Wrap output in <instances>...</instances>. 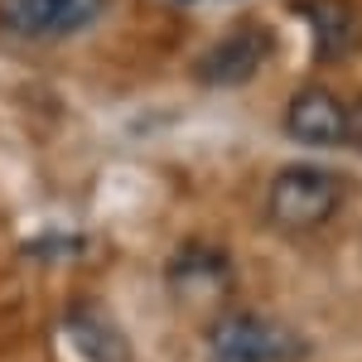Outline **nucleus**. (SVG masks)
Instances as JSON below:
<instances>
[{
	"mask_svg": "<svg viewBox=\"0 0 362 362\" xmlns=\"http://www.w3.org/2000/svg\"><path fill=\"white\" fill-rule=\"evenodd\" d=\"M343 203V179L319 165H290L280 169L266 189V218L280 232H314L334 218Z\"/></svg>",
	"mask_w": 362,
	"mask_h": 362,
	"instance_id": "1",
	"label": "nucleus"
},
{
	"mask_svg": "<svg viewBox=\"0 0 362 362\" xmlns=\"http://www.w3.org/2000/svg\"><path fill=\"white\" fill-rule=\"evenodd\" d=\"M213 362H295L305 358V338L266 314H227L208 343Z\"/></svg>",
	"mask_w": 362,
	"mask_h": 362,
	"instance_id": "2",
	"label": "nucleus"
},
{
	"mask_svg": "<svg viewBox=\"0 0 362 362\" xmlns=\"http://www.w3.org/2000/svg\"><path fill=\"white\" fill-rule=\"evenodd\" d=\"M271 54H276V34H271V25L242 20V25H232L208 54L198 58V83H208V87H242V83H251V78L266 68V58H271Z\"/></svg>",
	"mask_w": 362,
	"mask_h": 362,
	"instance_id": "3",
	"label": "nucleus"
},
{
	"mask_svg": "<svg viewBox=\"0 0 362 362\" xmlns=\"http://www.w3.org/2000/svg\"><path fill=\"white\" fill-rule=\"evenodd\" d=\"M107 0H0V25L20 39H58L92 25Z\"/></svg>",
	"mask_w": 362,
	"mask_h": 362,
	"instance_id": "4",
	"label": "nucleus"
},
{
	"mask_svg": "<svg viewBox=\"0 0 362 362\" xmlns=\"http://www.w3.org/2000/svg\"><path fill=\"white\" fill-rule=\"evenodd\" d=\"M285 131L300 140V145L334 150V145L348 140V107L338 102L329 87H305V92H295V97H290Z\"/></svg>",
	"mask_w": 362,
	"mask_h": 362,
	"instance_id": "5",
	"label": "nucleus"
},
{
	"mask_svg": "<svg viewBox=\"0 0 362 362\" xmlns=\"http://www.w3.org/2000/svg\"><path fill=\"white\" fill-rule=\"evenodd\" d=\"M227 285H232V261L227 251L213 247H184L169 261V290L189 305H208V300H223Z\"/></svg>",
	"mask_w": 362,
	"mask_h": 362,
	"instance_id": "6",
	"label": "nucleus"
},
{
	"mask_svg": "<svg viewBox=\"0 0 362 362\" xmlns=\"http://www.w3.org/2000/svg\"><path fill=\"white\" fill-rule=\"evenodd\" d=\"M300 15L314 29V54L319 58H348L362 44V20L348 0H305Z\"/></svg>",
	"mask_w": 362,
	"mask_h": 362,
	"instance_id": "7",
	"label": "nucleus"
},
{
	"mask_svg": "<svg viewBox=\"0 0 362 362\" xmlns=\"http://www.w3.org/2000/svg\"><path fill=\"white\" fill-rule=\"evenodd\" d=\"M63 324H68L73 348H78L87 362H131V348H126L121 329H116L102 309L78 305V309H68V319H63Z\"/></svg>",
	"mask_w": 362,
	"mask_h": 362,
	"instance_id": "8",
	"label": "nucleus"
},
{
	"mask_svg": "<svg viewBox=\"0 0 362 362\" xmlns=\"http://www.w3.org/2000/svg\"><path fill=\"white\" fill-rule=\"evenodd\" d=\"M348 140L362 150V97H358V107H348Z\"/></svg>",
	"mask_w": 362,
	"mask_h": 362,
	"instance_id": "9",
	"label": "nucleus"
}]
</instances>
